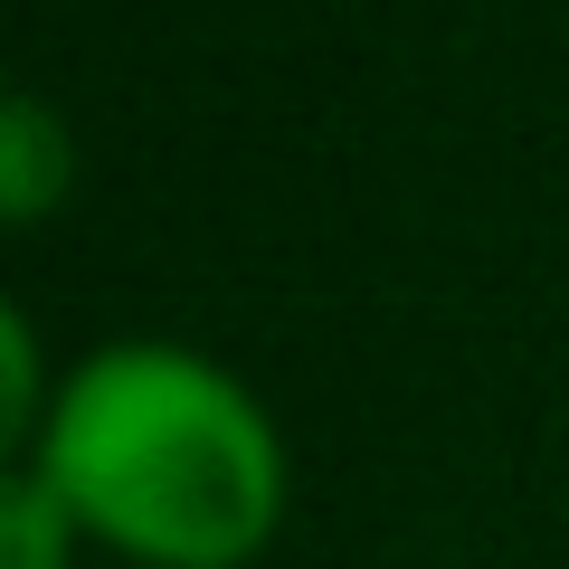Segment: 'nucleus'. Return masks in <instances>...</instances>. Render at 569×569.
<instances>
[{"mask_svg":"<svg viewBox=\"0 0 569 569\" xmlns=\"http://www.w3.org/2000/svg\"><path fill=\"white\" fill-rule=\"evenodd\" d=\"M29 475L142 569H247L284 512L266 408L181 342H104L58 380Z\"/></svg>","mask_w":569,"mask_h":569,"instance_id":"1","label":"nucleus"},{"mask_svg":"<svg viewBox=\"0 0 569 569\" xmlns=\"http://www.w3.org/2000/svg\"><path fill=\"white\" fill-rule=\"evenodd\" d=\"M58 190H77V142L39 96H10L0 104V219L10 228L48 219Z\"/></svg>","mask_w":569,"mask_h":569,"instance_id":"2","label":"nucleus"},{"mask_svg":"<svg viewBox=\"0 0 569 569\" xmlns=\"http://www.w3.org/2000/svg\"><path fill=\"white\" fill-rule=\"evenodd\" d=\"M67 541H77L67 503L20 466L10 485H0V569H67Z\"/></svg>","mask_w":569,"mask_h":569,"instance_id":"3","label":"nucleus"},{"mask_svg":"<svg viewBox=\"0 0 569 569\" xmlns=\"http://www.w3.org/2000/svg\"><path fill=\"white\" fill-rule=\"evenodd\" d=\"M0 427L10 437H39V418H48V399H39V332H29V313H0Z\"/></svg>","mask_w":569,"mask_h":569,"instance_id":"4","label":"nucleus"}]
</instances>
